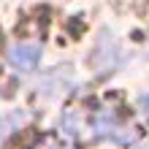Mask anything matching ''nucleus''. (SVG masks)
Masks as SVG:
<instances>
[{
	"instance_id": "1",
	"label": "nucleus",
	"mask_w": 149,
	"mask_h": 149,
	"mask_svg": "<svg viewBox=\"0 0 149 149\" xmlns=\"http://www.w3.org/2000/svg\"><path fill=\"white\" fill-rule=\"evenodd\" d=\"M8 60H11V65L19 68V71H33V68L38 65V60H41V49L36 43H19V46H14L8 52Z\"/></svg>"
},
{
	"instance_id": "2",
	"label": "nucleus",
	"mask_w": 149,
	"mask_h": 149,
	"mask_svg": "<svg viewBox=\"0 0 149 149\" xmlns=\"http://www.w3.org/2000/svg\"><path fill=\"white\" fill-rule=\"evenodd\" d=\"M141 109H144L146 119H149V95H144V98H141Z\"/></svg>"
}]
</instances>
